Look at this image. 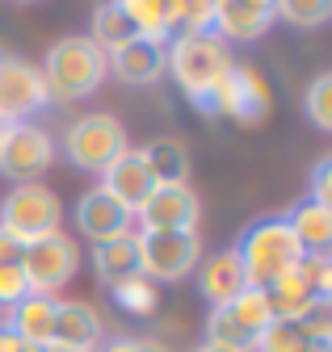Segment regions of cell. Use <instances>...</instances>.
<instances>
[{"label":"cell","mask_w":332,"mask_h":352,"mask_svg":"<svg viewBox=\"0 0 332 352\" xmlns=\"http://www.w3.org/2000/svg\"><path fill=\"white\" fill-rule=\"evenodd\" d=\"M47 84V97L51 101H85L93 97L97 88L110 76V55L97 47L89 34H68L59 38L55 47L47 51V63L38 67Z\"/></svg>","instance_id":"obj_1"},{"label":"cell","mask_w":332,"mask_h":352,"mask_svg":"<svg viewBox=\"0 0 332 352\" xmlns=\"http://www.w3.org/2000/svg\"><path fill=\"white\" fill-rule=\"evenodd\" d=\"M227 67H231V55L215 34H185L181 30L177 38H169V47H164V72H173L181 93L206 113H211L215 88L227 76Z\"/></svg>","instance_id":"obj_2"},{"label":"cell","mask_w":332,"mask_h":352,"mask_svg":"<svg viewBox=\"0 0 332 352\" xmlns=\"http://www.w3.org/2000/svg\"><path fill=\"white\" fill-rule=\"evenodd\" d=\"M236 256L244 264V281L253 289H269L286 269H295L303 260V243L286 227V218H261L240 235Z\"/></svg>","instance_id":"obj_3"},{"label":"cell","mask_w":332,"mask_h":352,"mask_svg":"<svg viewBox=\"0 0 332 352\" xmlns=\"http://www.w3.org/2000/svg\"><path fill=\"white\" fill-rule=\"evenodd\" d=\"M63 151L80 172H105L122 151H127V130L114 113H85L68 126Z\"/></svg>","instance_id":"obj_4"},{"label":"cell","mask_w":332,"mask_h":352,"mask_svg":"<svg viewBox=\"0 0 332 352\" xmlns=\"http://www.w3.org/2000/svg\"><path fill=\"white\" fill-rule=\"evenodd\" d=\"M59 218H63L59 197L47 185H38V181L34 185H13L9 197L0 201V231H9L21 243L59 231Z\"/></svg>","instance_id":"obj_5"},{"label":"cell","mask_w":332,"mask_h":352,"mask_svg":"<svg viewBox=\"0 0 332 352\" xmlns=\"http://www.w3.org/2000/svg\"><path fill=\"white\" fill-rule=\"evenodd\" d=\"M55 164V139L34 122L0 126V176L13 185H34Z\"/></svg>","instance_id":"obj_6"},{"label":"cell","mask_w":332,"mask_h":352,"mask_svg":"<svg viewBox=\"0 0 332 352\" xmlns=\"http://www.w3.org/2000/svg\"><path fill=\"white\" fill-rule=\"evenodd\" d=\"M135 239H139L143 277L152 281H185L202 260L198 231H139Z\"/></svg>","instance_id":"obj_7"},{"label":"cell","mask_w":332,"mask_h":352,"mask_svg":"<svg viewBox=\"0 0 332 352\" xmlns=\"http://www.w3.org/2000/svg\"><path fill=\"white\" fill-rule=\"evenodd\" d=\"M80 269V248L72 235L51 231L43 239H30L21 248V273L30 281L34 294H55L59 285H68Z\"/></svg>","instance_id":"obj_8"},{"label":"cell","mask_w":332,"mask_h":352,"mask_svg":"<svg viewBox=\"0 0 332 352\" xmlns=\"http://www.w3.org/2000/svg\"><path fill=\"white\" fill-rule=\"evenodd\" d=\"M43 105H51L43 72L30 59H0V126L30 122Z\"/></svg>","instance_id":"obj_9"},{"label":"cell","mask_w":332,"mask_h":352,"mask_svg":"<svg viewBox=\"0 0 332 352\" xmlns=\"http://www.w3.org/2000/svg\"><path fill=\"white\" fill-rule=\"evenodd\" d=\"M211 113L231 118V122H240V126H257V122H265V118H269V88H265V80H261L253 67L231 63L227 76H223L219 88H215Z\"/></svg>","instance_id":"obj_10"},{"label":"cell","mask_w":332,"mask_h":352,"mask_svg":"<svg viewBox=\"0 0 332 352\" xmlns=\"http://www.w3.org/2000/svg\"><path fill=\"white\" fill-rule=\"evenodd\" d=\"M202 201L189 185H156L152 197L135 210L143 231H198Z\"/></svg>","instance_id":"obj_11"},{"label":"cell","mask_w":332,"mask_h":352,"mask_svg":"<svg viewBox=\"0 0 332 352\" xmlns=\"http://www.w3.org/2000/svg\"><path fill=\"white\" fill-rule=\"evenodd\" d=\"M131 223H135V214L122 206L118 197H110L101 185L89 189L85 197L76 201V227L85 231L93 243H105V239H118V235H131Z\"/></svg>","instance_id":"obj_12"},{"label":"cell","mask_w":332,"mask_h":352,"mask_svg":"<svg viewBox=\"0 0 332 352\" xmlns=\"http://www.w3.org/2000/svg\"><path fill=\"white\" fill-rule=\"evenodd\" d=\"M101 189H105L110 197H118L122 206L135 214V210L152 197V189H156V176H152V168H147L143 151H135V147L122 151V155L101 172Z\"/></svg>","instance_id":"obj_13"},{"label":"cell","mask_w":332,"mask_h":352,"mask_svg":"<svg viewBox=\"0 0 332 352\" xmlns=\"http://www.w3.org/2000/svg\"><path fill=\"white\" fill-rule=\"evenodd\" d=\"M164 47L169 42H156V38H131L127 47L110 51V72L122 84H156L164 76Z\"/></svg>","instance_id":"obj_14"},{"label":"cell","mask_w":332,"mask_h":352,"mask_svg":"<svg viewBox=\"0 0 332 352\" xmlns=\"http://www.w3.org/2000/svg\"><path fill=\"white\" fill-rule=\"evenodd\" d=\"M55 311H59V298L55 294H25L17 306H13V315H9V331L21 340V344H38V348H47L51 336H55Z\"/></svg>","instance_id":"obj_15"},{"label":"cell","mask_w":332,"mask_h":352,"mask_svg":"<svg viewBox=\"0 0 332 352\" xmlns=\"http://www.w3.org/2000/svg\"><path fill=\"white\" fill-rule=\"evenodd\" d=\"M51 344L68 348V352H93L101 344V315L89 302H59Z\"/></svg>","instance_id":"obj_16"},{"label":"cell","mask_w":332,"mask_h":352,"mask_svg":"<svg viewBox=\"0 0 332 352\" xmlns=\"http://www.w3.org/2000/svg\"><path fill=\"white\" fill-rule=\"evenodd\" d=\"M93 273L110 289H118L122 281H131V277H143L135 231L131 235H118V239H105V243H93Z\"/></svg>","instance_id":"obj_17"},{"label":"cell","mask_w":332,"mask_h":352,"mask_svg":"<svg viewBox=\"0 0 332 352\" xmlns=\"http://www.w3.org/2000/svg\"><path fill=\"white\" fill-rule=\"evenodd\" d=\"M198 289H202V298L211 302V306H227L240 289H248V281H244V264H240L236 248L215 252V256H206V260H202Z\"/></svg>","instance_id":"obj_18"},{"label":"cell","mask_w":332,"mask_h":352,"mask_svg":"<svg viewBox=\"0 0 332 352\" xmlns=\"http://www.w3.org/2000/svg\"><path fill=\"white\" fill-rule=\"evenodd\" d=\"M114 5L127 13V21L139 30V38L169 42L173 30H181V9H185V0H114Z\"/></svg>","instance_id":"obj_19"},{"label":"cell","mask_w":332,"mask_h":352,"mask_svg":"<svg viewBox=\"0 0 332 352\" xmlns=\"http://www.w3.org/2000/svg\"><path fill=\"white\" fill-rule=\"evenodd\" d=\"M273 25V13H257L240 0H215V38L223 42H257Z\"/></svg>","instance_id":"obj_20"},{"label":"cell","mask_w":332,"mask_h":352,"mask_svg":"<svg viewBox=\"0 0 332 352\" xmlns=\"http://www.w3.org/2000/svg\"><path fill=\"white\" fill-rule=\"evenodd\" d=\"M286 227L295 231L303 252H328L332 248V206H320V201L307 197L286 214Z\"/></svg>","instance_id":"obj_21"},{"label":"cell","mask_w":332,"mask_h":352,"mask_svg":"<svg viewBox=\"0 0 332 352\" xmlns=\"http://www.w3.org/2000/svg\"><path fill=\"white\" fill-rule=\"evenodd\" d=\"M265 294H269V306H273V319H286V323H295V319L307 311V306L320 298V294L307 285V277H303L299 264H295V269H286Z\"/></svg>","instance_id":"obj_22"},{"label":"cell","mask_w":332,"mask_h":352,"mask_svg":"<svg viewBox=\"0 0 332 352\" xmlns=\"http://www.w3.org/2000/svg\"><path fill=\"white\" fill-rule=\"evenodd\" d=\"M139 151L156 176V185H189V151L181 139H152Z\"/></svg>","instance_id":"obj_23"},{"label":"cell","mask_w":332,"mask_h":352,"mask_svg":"<svg viewBox=\"0 0 332 352\" xmlns=\"http://www.w3.org/2000/svg\"><path fill=\"white\" fill-rule=\"evenodd\" d=\"M89 38L110 55V51H118V47H127L131 38H139V30L127 21V13H122L114 0H101V5L93 9V34H89Z\"/></svg>","instance_id":"obj_24"},{"label":"cell","mask_w":332,"mask_h":352,"mask_svg":"<svg viewBox=\"0 0 332 352\" xmlns=\"http://www.w3.org/2000/svg\"><path fill=\"white\" fill-rule=\"evenodd\" d=\"M227 311H231V319L244 327V331H253V336H261L269 323H273V306H269V294L265 289H240L231 302H227Z\"/></svg>","instance_id":"obj_25"},{"label":"cell","mask_w":332,"mask_h":352,"mask_svg":"<svg viewBox=\"0 0 332 352\" xmlns=\"http://www.w3.org/2000/svg\"><path fill=\"white\" fill-rule=\"evenodd\" d=\"M206 344H219V348H231V352H253L257 336L253 331H244L227 306H215L211 319H206Z\"/></svg>","instance_id":"obj_26"},{"label":"cell","mask_w":332,"mask_h":352,"mask_svg":"<svg viewBox=\"0 0 332 352\" xmlns=\"http://www.w3.org/2000/svg\"><path fill=\"white\" fill-rule=\"evenodd\" d=\"M273 17L299 30H315L332 17V0H273Z\"/></svg>","instance_id":"obj_27"},{"label":"cell","mask_w":332,"mask_h":352,"mask_svg":"<svg viewBox=\"0 0 332 352\" xmlns=\"http://www.w3.org/2000/svg\"><path fill=\"white\" fill-rule=\"evenodd\" d=\"M303 344H307V336L299 331V323L273 319V323H269V327L257 336L253 352H303Z\"/></svg>","instance_id":"obj_28"},{"label":"cell","mask_w":332,"mask_h":352,"mask_svg":"<svg viewBox=\"0 0 332 352\" xmlns=\"http://www.w3.org/2000/svg\"><path fill=\"white\" fill-rule=\"evenodd\" d=\"M114 302L122 311H131V315H152L156 311V285L147 277H131V281H122L114 289Z\"/></svg>","instance_id":"obj_29"},{"label":"cell","mask_w":332,"mask_h":352,"mask_svg":"<svg viewBox=\"0 0 332 352\" xmlns=\"http://www.w3.org/2000/svg\"><path fill=\"white\" fill-rule=\"evenodd\" d=\"M307 113L320 130H332V72H320L307 84Z\"/></svg>","instance_id":"obj_30"},{"label":"cell","mask_w":332,"mask_h":352,"mask_svg":"<svg viewBox=\"0 0 332 352\" xmlns=\"http://www.w3.org/2000/svg\"><path fill=\"white\" fill-rule=\"evenodd\" d=\"M295 323L307 340H332V298H315Z\"/></svg>","instance_id":"obj_31"},{"label":"cell","mask_w":332,"mask_h":352,"mask_svg":"<svg viewBox=\"0 0 332 352\" xmlns=\"http://www.w3.org/2000/svg\"><path fill=\"white\" fill-rule=\"evenodd\" d=\"M181 30L185 34H215V0H185Z\"/></svg>","instance_id":"obj_32"},{"label":"cell","mask_w":332,"mask_h":352,"mask_svg":"<svg viewBox=\"0 0 332 352\" xmlns=\"http://www.w3.org/2000/svg\"><path fill=\"white\" fill-rule=\"evenodd\" d=\"M25 294H30V281L21 273V264H0V306H9V311H13Z\"/></svg>","instance_id":"obj_33"},{"label":"cell","mask_w":332,"mask_h":352,"mask_svg":"<svg viewBox=\"0 0 332 352\" xmlns=\"http://www.w3.org/2000/svg\"><path fill=\"white\" fill-rule=\"evenodd\" d=\"M311 201L332 206V160H328V155H324V160L315 164V172H311Z\"/></svg>","instance_id":"obj_34"},{"label":"cell","mask_w":332,"mask_h":352,"mask_svg":"<svg viewBox=\"0 0 332 352\" xmlns=\"http://www.w3.org/2000/svg\"><path fill=\"white\" fill-rule=\"evenodd\" d=\"M97 352H169V348L156 344V340H110V344L97 348Z\"/></svg>","instance_id":"obj_35"},{"label":"cell","mask_w":332,"mask_h":352,"mask_svg":"<svg viewBox=\"0 0 332 352\" xmlns=\"http://www.w3.org/2000/svg\"><path fill=\"white\" fill-rule=\"evenodd\" d=\"M21 239H13L9 231H0V264H21Z\"/></svg>","instance_id":"obj_36"},{"label":"cell","mask_w":332,"mask_h":352,"mask_svg":"<svg viewBox=\"0 0 332 352\" xmlns=\"http://www.w3.org/2000/svg\"><path fill=\"white\" fill-rule=\"evenodd\" d=\"M13 348H17V336L9 327H0V352H13Z\"/></svg>","instance_id":"obj_37"},{"label":"cell","mask_w":332,"mask_h":352,"mask_svg":"<svg viewBox=\"0 0 332 352\" xmlns=\"http://www.w3.org/2000/svg\"><path fill=\"white\" fill-rule=\"evenodd\" d=\"M303 352H332V340H307Z\"/></svg>","instance_id":"obj_38"},{"label":"cell","mask_w":332,"mask_h":352,"mask_svg":"<svg viewBox=\"0 0 332 352\" xmlns=\"http://www.w3.org/2000/svg\"><path fill=\"white\" fill-rule=\"evenodd\" d=\"M240 5H248V9H257V13H273V0H240Z\"/></svg>","instance_id":"obj_39"},{"label":"cell","mask_w":332,"mask_h":352,"mask_svg":"<svg viewBox=\"0 0 332 352\" xmlns=\"http://www.w3.org/2000/svg\"><path fill=\"white\" fill-rule=\"evenodd\" d=\"M13 352H47V348H38V344H21V340H17V348H13Z\"/></svg>","instance_id":"obj_40"},{"label":"cell","mask_w":332,"mask_h":352,"mask_svg":"<svg viewBox=\"0 0 332 352\" xmlns=\"http://www.w3.org/2000/svg\"><path fill=\"white\" fill-rule=\"evenodd\" d=\"M198 352H231V348H219V344H202Z\"/></svg>","instance_id":"obj_41"},{"label":"cell","mask_w":332,"mask_h":352,"mask_svg":"<svg viewBox=\"0 0 332 352\" xmlns=\"http://www.w3.org/2000/svg\"><path fill=\"white\" fill-rule=\"evenodd\" d=\"M47 352H68V348H55V344H47Z\"/></svg>","instance_id":"obj_42"}]
</instances>
